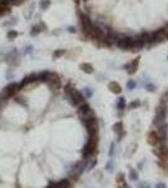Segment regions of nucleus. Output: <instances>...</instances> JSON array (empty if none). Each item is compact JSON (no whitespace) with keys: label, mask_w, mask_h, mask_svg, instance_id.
Returning a JSON list of instances; mask_svg holds the SVG:
<instances>
[{"label":"nucleus","mask_w":168,"mask_h":188,"mask_svg":"<svg viewBox=\"0 0 168 188\" xmlns=\"http://www.w3.org/2000/svg\"><path fill=\"white\" fill-rule=\"evenodd\" d=\"M46 188H58V187H57V182H50Z\"/></svg>","instance_id":"nucleus-15"},{"label":"nucleus","mask_w":168,"mask_h":188,"mask_svg":"<svg viewBox=\"0 0 168 188\" xmlns=\"http://www.w3.org/2000/svg\"><path fill=\"white\" fill-rule=\"evenodd\" d=\"M138 188H151V186H149V183H147V182H142L138 184Z\"/></svg>","instance_id":"nucleus-12"},{"label":"nucleus","mask_w":168,"mask_h":188,"mask_svg":"<svg viewBox=\"0 0 168 188\" xmlns=\"http://www.w3.org/2000/svg\"><path fill=\"white\" fill-rule=\"evenodd\" d=\"M97 163H98V161L97 159H93V161L89 163V164H87V168H85V171L87 172H89V171H92L93 168H94L95 166H97Z\"/></svg>","instance_id":"nucleus-9"},{"label":"nucleus","mask_w":168,"mask_h":188,"mask_svg":"<svg viewBox=\"0 0 168 188\" xmlns=\"http://www.w3.org/2000/svg\"><path fill=\"white\" fill-rule=\"evenodd\" d=\"M57 187L58 188H72V182L69 179H60L57 182Z\"/></svg>","instance_id":"nucleus-6"},{"label":"nucleus","mask_w":168,"mask_h":188,"mask_svg":"<svg viewBox=\"0 0 168 188\" xmlns=\"http://www.w3.org/2000/svg\"><path fill=\"white\" fill-rule=\"evenodd\" d=\"M154 188H167V186H166L164 182H158L154 184Z\"/></svg>","instance_id":"nucleus-11"},{"label":"nucleus","mask_w":168,"mask_h":188,"mask_svg":"<svg viewBox=\"0 0 168 188\" xmlns=\"http://www.w3.org/2000/svg\"><path fill=\"white\" fill-rule=\"evenodd\" d=\"M113 130L117 134H118V142L120 139H122V137L125 134L124 133V130H123V124H122V122H117V123L113 125Z\"/></svg>","instance_id":"nucleus-4"},{"label":"nucleus","mask_w":168,"mask_h":188,"mask_svg":"<svg viewBox=\"0 0 168 188\" xmlns=\"http://www.w3.org/2000/svg\"><path fill=\"white\" fill-rule=\"evenodd\" d=\"M139 105H141V103H139V102H133V103H130V108H137V107H139Z\"/></svg>","instance_id":"nucleus-14"},{"label":"nucleus","mask_w":168,"mask_h":188,"mask_svg":"<svg viewBox=\"0 0 168 188\" xmlns=\"http://www.w3.org/2000/svg\"><path fill=\"white\" fill-rule=\"evenodd\" d=\"M97 143H98V137H89L87 140V143L84 144V147L82 148V156L84 159H88L89 157H92L94 154L95 149H97Z\"/></svg>","instance_id":"nucleus-2"},{"label":"nucleus","mask_w":168,"mask_h":188,"mask_svg":"<svg viewBox=\"0 0 168 188\" xmlns=\"http://www.w3.org/2000/svg\"><path fill=\"white\" fill-rule=\"evenodd\" d=\"M117 108H118L119 112H123L124 108H125V99L123 97H120L118 99V103H117Z\"/></svg>","instance_id":"nucleus-8"},{"label":"nucleus","mask_w":168,"mask_h":188,"mask_svg":"<svg viewBox=\"0 0 168 188\" xmlns=\"http://www.w3.org/2000/svg\"><path fill=\"white\" fill-rule=\"evenodd\" d=\"M87 164H88L87 159L79 161L77 163H73L72 166L68 168V176L70 177V179H78V178L83 174V172L85 171Z\"/></svg>","instance_id":"nucleus-1"},{"label":"nucleus","mask_w":168,"mask_h":188,"mask_svg":"<svg viewBox=\"0 0 168 188\" xmlns=\"http://www.w3.org/2000/svg\"><path fill=\"white\" fill-rule=\"evenodd\" d=\"M117 187L118 188H129V186L127 184V182L124 179L123 173H118V174H117Z\"/></svg>","instance_id":"nucleus-5"},{"label":"nucleus","mask_w":168,"mask_h":188,"mask_svg":"<svg viewBox=\"0 0 168 188\" xmlns=\"http://www.w3.org/2000/svg\"><path fill=\"white\" fill-rule=\"evenodd\" d=\"M107 171L108 172H113V169H114V166H113V161H109L108 164H107Z\"/></svg>","instance_id":"nucleus-10"},{"label":"nucleus","mask_w":168,"mask_h":188,"mask_svg":"<svg viewBox=\"0 0 168 188\" xmlns=\"http://www.w3.org/2000/svg\"><path fill=\"white\" fill-rule=\"evenodd\" d=\"M114 149H115L114 143H112V144H110V148H109V157H110V158L113 157V154H114Z\"/></svg>","instance_id":"nucleus-13"},{"label":"nucleus","mask_w":168,"mask_h":188,"mask_svg":"<svg viewBox=\"0 0 168 188\" xmlns=\"http://www.w3.org/2000/svg\"><path fill=\"white\" fill-rule=\"evenodd\" d=\"M148 143L151 144V145H156L159 143V137H158V133L154 130H152V132H149V134H148Z\"/></svg>","instance_id":"nucleus-3"},{"label":"nucleus","mask_w":168,"mask_h":188,"mask_svg":"<svg viewBox=\"0 0 168 188\" xmlns=\"http://www.w3.org/2000/svg\"><path fill=\"white\" fill-rule=\"evenodd\" d=\"M129 179L130 181H138L139 179V174L134 168H129Z\"/></svg>","instance_id":"nucleus-7"}]
</instances>
